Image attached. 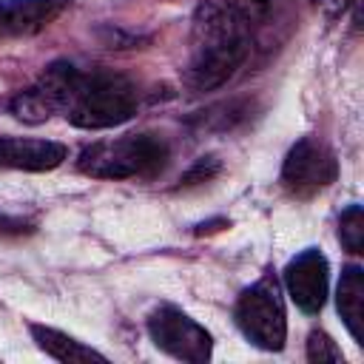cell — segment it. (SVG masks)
I'll use <instances>...</instances> for the list:
<instances>
[{
    "mask_svg": "<svg viewBox=\"0 0 364 364\" xmlns=\"http://www.w3.org/2000/svg\"><path fill=\"white\" fill-rule=\"evenodd\" d=\"M54 114L85 131L117 128L128 122L142 102L139 85L105 65H77L68 60L51 63L34 82Z\"/></svg>",
    "mask_w": 364,
    "mask_h": 364,
    "instance_id": "1",
    "label": "cell"
},
{
    "mask_svg": "<svg viewBox=\"0 0 364 364\" xmlns=\"http://www.w3.org/2000/svg\"><path fill=\"white\" fill-rule=\"evenodd\" d=\"M256 43L253 26L239 11L219 0H199L191 26L185 85L191 91L222 88L250 60Z\"/></svg>",
    "mask_w": 364,
    "mask_h": 364,
    "instance_id": "2",
    "label": "cell"
},
{
    "mask_svg": "<svg viewBox=\"0 0 364 364\" xmlns=\"http://www.w3.org/2000/svg\"><path fill=\"white\" fill-rule=\"evenodd\" d=\"M171 159V148L159 134L139 131L114 139H100L82 148L77 171L94 179H151L162 173Z\"/></svg>",
    "mask_w": 364,
    "mask_h": 364,
    "instance_id": "3",
    "label": "cell"
},
{
    "mask_svg": "<svg viewBox=\"0 0 364 364\" xmlns=\"http://www.w3.org/2000/svg\"><path fill=\"white\" fill-rule=\"evenodd\" d=\"M233 318L253 347L279 353L287 341V313L279 279L273 273H264L259 282L245 287L236 299Z\"/></svg>",
    "mask_w": 364,
    "mask_h": 364,
    "instance_id": "4",
    "label": "cell"
},
{
    "mask_svg": "<svg viewBox=\"0 0 364 364\" xmlns=\"http://www.w3.org/2000/svg\"><path fill=\"white\" fill-rule=\"evenodd\" d=\"M148 336L162 353H168L176 361L205 364L213 353L210 333L173 304H159L148 316Z\"/></svg>",
    "mask_w": 364,
    "mask_h": 364,
    "instance_id": "5",
    "label": "cell"
},
{
    "mask_svg": "<svg viewBox=\"0 0 364 364\" xmlns=\"http://www.w3.org/2000/svg\"><path fill=\"white\" fill-rule=\"evenodd\" d=\"M338 176L336 154L316 136H301L282 162V188L296 199H310Z\"/></svg>",
    "mask_w": 364,
    "mask_h": 364,
    "instance_id": "6",
    "label": "cell"
},
{
    "mask_svg": "<svg viewBox=\"0 0 364 364\" xmlns=\"http://www.w3.org/2000/svg\"><path fill=\"white\" fill-rule=\"evenodd\" d=\"M284 287L290 301L307 313L316 316L324 301H327V287H330V264L327 256L318 247H304L296 253L287 267H284Z\"/></svg>",
    "mask_w": 364,
    "mask_h": 364,
    "instance_id": "7",
    "label": "cell"
},
{
    "mask_svg": "<svg viewBox=\"0 0 364 364\" xmlns=\"http://www.w3.org/2000/svg\"><path fill=\"white\" fill-rule=\"evenodd\" d=\"M68 148L54 139H34V136H0V171H51L63 165Z\"/></svg>",
    "mask_w": 364,
    "mask_h": 364,
    "instance_id": "8",
    "label": "cell"
},
{
    "mask_svg": "<svg viewBox=\"0 0 364 364\" xmlns=\"http://www.w3.org/2000/svg\"><path fill=\"white\" fill-rule=\"evenodd\" d=\"M65 6L68 0H0V40L37 34Z\"/></svg>",
    "mask_w": 364,
    "mask_h": 364,
    "instance_id": "9",
    "label": "cell"
},
{
    "mask_svg": "<svg viewBox=\"0 0 364 364\" xmlns=\"http://www.w3.org/2000/svg\"><path fill=\"white\" fill-rule=\"evenodd\" d=\"M338 316L355 344H364V270L361 264H347L336 290Z\"/></svg>",
    "mask_w": 364,
    "mask_h": 364,
    "instance_id": "10",
    "label": "cell"
},
{
    "mask_svg": "<svg viewBox=\"0 0 364 364\" xmlns=\"http://www.w3.org/2000/svg\"><path fill=\"white\" fill-rule=\"evenodd\" d=\"M31 336L37 341V347L57 358V361H65V364H74V361H108V355H102L100 350L77 341L74 336L63 333V330H54V327H46V324H31Z\"/></svg>",
    "mask_w": 364,
    "mask_h": 364,
    "instance_id": "11",
    "label": "cell"
},
{
    "mask_svg": "<svg viewBox=\"0 0 364 364\" xmlns=\"http://www.w3.org/2000/svg\"><path fill=\"white\" fill-rule=\"evenodd\" d=\"M253 105L242 102V100H228V102H216L205 111H199L191 122L202 131H233L236 125H242L250 117Z\"/></svg>",
    "mask_w": 364,
    "mask_h": 364,
    "instance_id": "12",
    "label": "cell"
},
{
    "mask_svg": "<svg viewBox=\"0 0 364 364\" xmlns=\"http://www.w3.org/2000/svg\"><path fill=\"white\" fill-rule=\"evenodd\" d=\"M225 6H230L233 11H239L256 31V37L262 31H270L282 14H284V0H219Z\"/></svg>",
    "mask_w": 364,
    "mask_h": 364,
    "instance_id": "13",
    "label": "cell"
},
{
    "mask_svg": "<svg viewBox=\"0 0 364 364\" xmlns=\"http://www.w3.org/2000/svg\"><path fill=\"white\" fill-rule=\"evenodd\" d=\"M9 108H11V114H14L17 119H23V122H28V125H40V122H46L48 117H54V111H51L46 94H43L37 85H31V88H26V91H17V94L11 97V102H9Z\"/></svg>",
    "mask_w": 364,
    "mask_h": 364,
    "instance_id": "14",
    "label": "cell"
},
{
    "mask_svg": "<svg viewBox=\"0 0 364 364\" xmlns=\"http://www.w3.org/2000/svg\"><path fill=\"white\" fill-rule=\"evenodd\" d=\"M338 239L347 253L358 256L364 250V210L361 205H350L338 216Z\"/></svg>",
    "mask_w": 364,
    "mask_h": 364,
    "instance_id": "15",
    "label": "cell"
},
{
    "mask_svg": "<svg viewBox=\"0 0 364 364\" xmlns=\"http://www.w3.org/2000/svg\"><path fill=\"white\" fill-rule=\"evenodd\" d=\"M307 361L313 364H324V361H344L338 344L324 333V330H313L307 336Z\"/></svg>",
    "mask_w": 364,
    "mask_h": 364,
    "instance_id": "16",
    "label": "cell"
},
{
    "mask_svg": "<svg viewBox=\"0 0 364 364\" xmlns=\"http://www.w3.org/2000/svg\"><path fill=\"white\" fill-rule=\"evenodd\" d=\"M216 173H219V159H216V156H202V159H196V162H193V168H191L179 182L188 188V185L208 182V179H213Z\"/></svg>",
    "mask_w": 364,
    "mask_h": 364,
    "instance_id": "17",
    "label": "cell"
},
{
    "mask_svg": "<svg viewBox=\"0 0 364 364\" xmlns=\"http://www.w3.org/2000/svg\"><path fill=\"white\" fill-rule=\"evenodd\" d=\"M327 17H338V14H344V9L350 6V0H313Z\"/></svg>",
    "mask_w": 364,
    "mask_h": 364,
    "instance_id": "18",
    "label": "cell"
},
{
    "mask_svg": "<svg viewBox=\"0 0 364 364\" xmlns=\"http://www.w3.org/2000/svg\"><path fill=\"white\" fill-rule=\"evenodd\" d=\"M0 230H14V233H20V230H26V222H20V219H9V216H0Z\"/></svg>",
    "mask_w": 364,
    "mask_h": 364,
    "instance_id": "19",
    "label": "cell"
}]
</instances>
